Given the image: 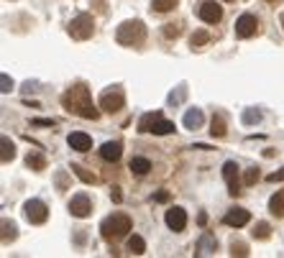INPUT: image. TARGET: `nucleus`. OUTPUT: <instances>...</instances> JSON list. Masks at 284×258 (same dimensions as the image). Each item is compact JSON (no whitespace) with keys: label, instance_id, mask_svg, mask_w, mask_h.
I'll list each match as a JSON object with an SVG mask.
<instances>
[{"label":"nucleus","instance_id":"nucleus-13","mask_svg":"<svg viewBox=\"0 0 284 258\" xmlns=\"http://www.w3.org/2000/svg\"><path fill=\"white\" fill-rule=\"evenodd\" d=\"M223 222L228 228H243V225L251 222V212H248V210H231L228 215L223 217Z\"/></svg>","mask_w":284,"mask_h":258},{"label":"nucleus","instance_id":"nucleus-34","mask_svg":"<svg viewBox=\"0 0 284 258\" xmlns=\"http://www.w3.org/2000/svg\"><path fill=\"white\" fill-rule=\"evenodd\" d=\"M269 182H284V169L274 172V174H269Z\"/></svg>","mask_w":284,"mask_h":258},{"label":"nucleus","instance_id":"nucleus-4","mask_svg":"<svg viewBox=\"0 0 284 258\" xmlns=\"http://www.w3.org/2000/svg\"><path fill=\"white\" fill-rule=\"evenodd\" d=\"M139 130L154 133V136H169V133H174V123L166 120L162 113H149L139 120Z\"/></svg>","mask_w":284,"mask_h":258},{"label":"nucleus","instance_id":"nucleus-10","mask_svg":"<svg viewBox=\"0 0 284 258\" xmlns=\"http://www.w3.org/2000/svg\"><path fill=\"white\" fill-rule=\"evenodd\" d=\"M70 212L74 217H87L90 212H93V202H90L87 194H74L70 199Z\"/></svg>","mask_w":284,"mask_h":258},{"label":"nucleus","instance_id":"nucleus-33","mask_svg":"<svg viewBox=\"0 0 284 258\" xmlns=\"http://www.w3.org/2000/svg\"><path fill=\"white\" fill-rule=\"evenodd\" d=\"M93 5L97 13H108V0H93Z\"/></svg>","mask_w":284,"mask_h":258},{"label":"nucleus","instance_id":"nucleus-21","mask_svg":"<svg viewBox=\"0 0 284 258\" xmlns=\"http://www.w3.org/2000/svg\"><path fill=\"white\" fill-rule=\"evenodd\" d=\"M128 253H133V256L146 253V240L141 238V235H133V238H128Z\"/></svg>","mask_w":284,"mask_h":258},{"label":"nucleus","instance_id":"nucleus-38","mask_svg":"<svg viewBox=\"0 0 284 258\" xmlns=\"http://www.w3.org/2000/svg\"><path fill=\"white\" fill-rule=\"evenodd\" d=\"M266 3H277V0H266Z\"/></svg>","mask_w":284,"mask_h":258},{"label":"nucleus","instance_id":"nucleus-28","mask_svg":"<svg viewBox=\"0 0 284 258\" xmlns=\"http://www.w3.org/2000/svg\"><path fill=\"white\" fill-rule=\"evenodd\" d=\"M197 248H200L197 253H208L205 248H210V251H215V248H218V243H215V240H213V235H210V233H205V235H202V240H200V245H197Z\"/></svg>","mask_w":284,"mask_h":258},{"label":"nucleus","instance_id":"nucleus-40","mask_svg":"<svg viewBox=\"0 0 284 258\" xmlns=\"http://www.w3.org/2000/svg\"><path fill=\"white\" fill-rule=\"evenodd\" d=\"M282 26H284V18H282Z\"/></svg>","mask_w":284,"mask_h":258},{"label":"nucleus","instance_id":"nucleus-24","mask_svg":"<svg viewBox=\"0 0 284 258\" xmlns=\"http://www.w3.org/2000/svg\"><path fill=\"white\" fill-rule=\"evenodd\" d=\"M208 41H210V33L208 31H195V33H192V39H189V46L192 49H200V46H205Z\"/></svg>","mask_w":284,"mask_h":258},{"label":"nucleus","instance_id":"nucleus-23","mask_svg":"<svg viewBox=\"0 0 284 258\" xmlns=\"http://www.w3.org/2000/svg\"><path fill=\"white\" fill-rule=\"evenodd\" d=\"M256 240H269L271 238V225L269 222H256V228L251 230Z\"/></svg>","mask_w":284,"mask_h":258},{"label":"nucleus","instance_id":"nucleus-6","mask_svg":"<svg viewBox=\"0 0 284 258\" xmlns=\"http://www.w3.org/2000/svg\"><path fill=\"white\" fill-rule=\"evenodd\" d=\"M123 105H126V95H123V89H120V87L105 89V92L100 95V108H103V113H108V115L120 113Z\"/></svg>","mask_w":284,"mask_h":258},{"label":"nucleus","instance_id":"nucleus-20","mask_svg":"<svg viewBox=\"0 0 284 258\" xmlns=\"http://www.w3.org/2000/svg\"><path fill=\"white\" fill-rule=\"evenodd\" d=\"M202 120H205V118H202L200 110H187V115H185V126H187V128H192V130H197V128L202 126Z\"/></svg>","mask_w":284,"mask_h":258},{"label":"nucleus","instance_id":"nucleus-3","mask_svg":"<svg viewBox=\"0 0 284 258\" xmlns=\"http://www.w3.org/2000/svg\"><path fill=\"white\" fill-rule=\"evenodd\" d=\"M118 43L123 46H141L146 41V26L141 21H126V23L118 26V33H116Z\"/></svg>","mask_w":284,"mask_h":258},{"label":"nucleus","instance_id":"nucleus-27","mask_svg":"<svg viewBox=\"0 0 284 258\" xmlns=\"http://www.w3.org/2000/svg\"><path fill=\"white\" fill-rule=\"evenodd\" d=\"M182 36V23H166L164 26V39H179Z\"/></svg>","mask_w":284,"mask_h":258},{"label":"nucleus","instance_id":"nucleus-31","mask_svg":"<svg viewBox=\"0 0 284 258\" xmlns=\"http://www.w3.org/2000/svg\"><path fill=\"white\" fill-rule=\"evenodd\" d=\"M256 182H259V169H248V172L243 174V184L251 187V184H256Z\"/></svg>","mask_w":284,"mask_h":258},{"label":"nucleus","instance_id":"nucleus-11","mask_svg":"<svg viewBox=\"0 0 284 258\" xmlns=\"http://www.w3.org/2000/svg\"><path fill=\"white\" fill-rule=\"evenodd\" d=\"M166 225H169V230L182 233V230L187 228V212L182 210V207H172V210H166Z\"/></svg>","mask_w":284,"mask_h":258},{"label":"nucleus","instance_id":"nucleus-22","mask_svg":"<svg viewBox=\"0 0 284 258\" xmlns=\"http://www.w3.org/2000/svg\"><path fill=\"white\" fill-rule=\"evenodd\" d=\"M179 0H151V8L156 10V13H169V10L177 8Z\"/></svg>","mask_w":284,"mask_h":258},{"label":"nucleus","instance_id":"nucleus-30","mask_svg":"<svg viewBox=\"0 0 284 258\" xmlns=\"http://www.w3.org/2000/svg\"><path fill=\"white\" fill-rule=\"evenodd\" d=\"M231 256H248V245L241 240H233L231 243Z\"/></svg>","mask_w":284,"mask_h":258},{"label":"nucleus","instance_id":"nucleus-1","mask_svg":"<svg viewBox=\"0 0 284 258\" xmlns=\"http://www.w3.org/2000/svg\"><path fill=\"white\" fill-rule=\"evenodd\" d=\"M62 108L67 110V113L79 115V118H85V120H97L100 118V110L95 108L93 97H90V87L85 82L72 85L62 95Z\"/></svg>","mask_w":284,"mask_h":258},{"label":"nucleus","instance_id":"nucleus-5","mask_svg":"<svg viewBox=\"0 0 284 258\" xmlns=\"http://www.w3.org/2000/svg\"><path fill=\"white\" fill-rule=\"evenodd\" d=\"M70 36L74 41H87V39H93V33H95V18L90 16V13H82V16H77L70 21Z\"/></svg>","mask_w":284,"mask_h":258},{"label":"nucleus","instance_id":"nucleus-36","mask_svg":"<svg viewBox=\"0 0 284 258\" xmlns=\"http://www.w3.org/2000/svg\"><path fill=\"white\" fill-rule=\"evenodd\" d=\"M110 197H113V202H120V199H123V194H120V189H118V187H113Z\"/></svg>","mask_w":284,"mask_h":258},{"label":"nucleus","instance_id":"nucleus-37","mask_svg":"<svg viewBox=\"0 0 284 258\" xmlns=\"http://www.w3.org/2000/svg\"><path fill=\"white\" fill-rule=\"evenodd\" d=\"M166 199H169V192H159L156 194V202H166Z\"/></svg>","mask_w":284,"mask_h":258},{"label":"nucleus","instance_id":"nucleus-32","mask_svg":"<svg viewBox=\"0 0 284 258\" xmlns=\"http://www.w3.org/2000/svg\"><path fill=\"white\" fill-rule=\"evenodd\" d=\"M261 115H259V110H246V115H243V123L248 126V123H256Z\"/></svg>","mask_w":284,"mask_h":258},{"label":"nucleus","instance_id":"nucleus-7","mask_svg":"<svg viewBox=\"0 0 284 258\" xmlns=\"http://www.w3.org/2000/svg\"><path fill=\"white\" fill-rule=\"evenodd\" d=\"M24 215L31 225H44V222L49 220V207L44 205L41 199H28L24 205Z\"/></svg>","mask_w":284,"mask_h":258},{"label":"nucleus","instance_id":"nucleus-18","mask_svg":"<svg viewBox=\"0 0 284 258\" xmlns=\"http://www.w3.org/2000/svg\"><path fill=\"white\" fill-rule=\"evenodd\" d=\"M149 169H151V161L149 159H131V172L136 176H146V174H149Z\"/></svg>","mask_w":284,"mask_h":258},{"label":"nucleus","instance_id":"nucleus-15","mask_svg":"<svg viewBox=\"0 0 284 258\" xmlns=\"http://www.w3.org/2000/svg\"><path fill=\"white\" fill-rule=\"evenodd\" d=\"M120 153H123L120 141H108V143H103V149H100V156H103L105 161H118Z\"/></svg>","mask_w":284,"mask_h":258},{"label":"nucleus","instance_id":"nucleus-35","mask_svg":"<svg viewBox=\"0 0 284 258\" xmlns=\"http://www.w3.org/2000/svg\"><path fill=\"white\" fill-rule=\"evenodd\" d=\"M56 184H59V189H67V174H56Z\"/></svg>","mask_w":284,"mask_h":258},{"label":"nucleus","instance_id":"nucleus-26","mask_svg":"<svg viewBox=\"0 0 284 258\" xmlns=\"http://www.w3.org/2000/svg\"><path fill=\"white\" fill-rule=\"evenodd\" d=\"M72 172H74L79 179H82V182H87V184H95V182H97V176H95V174H90L85 166H79V164H72Z\"/></svg>","mask_w":284,"mask_h":258},{"label":"nucleus","instance_id":"nucleus-25","mask_svg":"<svg viewBox=\"0 0 284 258\" xmlns=\"http://www.w3.org/2000/svg\"><path fill=\"white\" fill-rule=\"evenodd\" d=\"M0 143H3V164L13 161V156H16V146L10 143V138H8V136H3V138H0Z\"/></svg>","mask_w":284,"mask_h":258},{"label":"nucleus","instance_id":"nucleus-14","mask_svg":"<svg viewBox=\"0 0 284 258\" xmlns=\"http://www.w3.org/2000/svg\"><path fill=\"white\" fill-rule=\"evenodd\" d=\"M67 143H70V149L79 151V153H85L93 149V138L87 136V133H72L70 138H67Z\"/></svg>","mask_w":284,"mask_h":258},{"label":"nucleus","instance_id":"nucleus-29","mask_svg":"<svg viewBox=\"0 0 284 258\" xmlns=\"http://www.w3.org/2000/svg\"><path fill=\"white\" fill-rule=\"evenodd\" d=\"M10 240H16V225L3 220V243H10Z\"/></svg>","mask_w":284,"mask_h":258},{"label":"nucleus","instance_id":"nucleus-17","mask_svg":"<svg viewBox=\"0 0 284 258\" xmlns=\"http://www.w3.org/2000/svg\"><path fill=\"white\" fill-rule=\"evenodd\" d=\"M269 212L274 217H284V192H277L269 199Z\"/></svg>","mask_w":284,"mask_h":258},{"label":"nucleus","instance_id":"nucleus-39","mask_svg":"<svg viewBox=\"0 0 284 258\" xmlns=\"http://www.w3.org/2000/svg\"><path fill=\"white\" fill-rule=\"evenodd\" d=\"M225 3H233V0H225Z\"/></svg>","mask_w":284,"mask_h":258},{"label":"nucleus","instance_id":"nucleus-19","mask_svg":"<svg viewBox=\"0 0 284 258\" xmlns=\"http://www.w3.org/2000/svg\"><path fill=\"white\" fill-rule=\"evenodd\" d=\"M26 166L33 169V172H44V169H47V159H44L41 153H28L26 156Z\"/></svg>","mask_w":284,"mask_h":258},{"label":"nucleus","instance_id":"nucleus-16","mask_svg":"<svg viewBox=\"0 0 284 258\" xmlns=\"http://www.w3.org/2000/svg\"><path fill=\"white\" fill-rule=\"evenodd\" d=\"M210 133L215 138H223L225 133H228V126H225V118L223 115H213V120H210Z\"/></svg>","mask_w":284,"mask_h":258},{"label":"nucleus","instance_id":"nucleus-2","mask_svg":"<svg viewBox=\"0 0 284 258\" xmlns=\"http://www.w3.org/2000/svg\"><path fill=\"white\" fill-rule=\"evenodd\" d=\"M128 230H131V217L126 215V212H113L110 217L103 220V225H100V235H103L108 243L120 240Z\"/></svg>","mask_w":284,"mask_h":258},{"label":"nucleus","instance_id":"nucleus-8","mask_svg":"<svg viewBox=\"0 0 284 258\" xmlns=\"http://www.w3.org/2000/svg\"><path fill=\"white\" fill-rule=\"evenodd\" d=\"M259 33V18L251 16V13H246L236 21V36L238 39H251Z\"/></svg>","mask_w":284,"mask_h":258},{"label":"nucleus","instance_id":"nucleus-9","mask_svg":"<svg viewBox=\"0 0 284 258\" xmlns=\"http://www.w3.org/2000/svg\"><path fill=\"white\" fill-rule=\"evenodd\" d=\"M200 18L205 21V23H220V18H223V8L215 3V0H205V3L200 5Z\"/></svg>","mask_w":284,"mask_h":258},{"label":"nucleus","instance_id":"nucleus-12","mask_svg":"<svg viewBox=\"0 0 284 258\" xmlns=\"http://www.w3.org/2000/svg\"><path fill=\"white\" fill-rule=\"evenodd\" d=\"M223 176H225V182H228L231 197H238V194H241V189H238V164H236V161H225Z\"/></svg>","mask_w":284,"mask_h":258}]
</instances>
